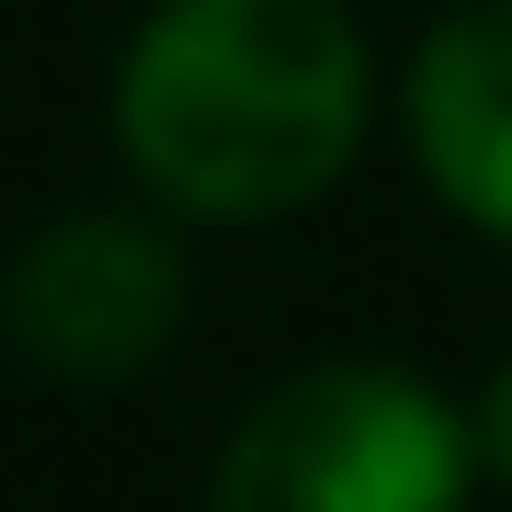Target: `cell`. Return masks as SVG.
<instances>
[{"mask_svg":"<svg viewBox=\"0 0 512 512\" xmlns=\"http://www.w3.org/2000/svg\"><path fill=\"white\" fill-rule=\"evenodd\" d=\"M478 433L399 365H308L228 433L217 512H467Z\"/></svg>","mask_w":512,"mask_h":512,"instance_id":"2","label":"cell"},{"mask_svg":"<svg viewBox=\"0 0 512 512\" xmlns=\"http://www.w3.org/2000/svg\"><path fill=\"white\" fill-rule=\"evenodd\" d=\"M478 456H490V467L512 478V365L490 376V399H478Z\"/></svg>","mask_w":512,"mask_h":512,"instance_id":"5","label":"cell"},{"mask_svg":"<svg viewBox=\"0 0 512 512\" xmlns=\"http://www.w3.org/2000/svg\"><path fill=\"white\" fill-rule=\"evenodd\" d=\"M0 319L46 376H137L183 330V251L148 217H46L0 274Z\"/></svg>","mask_w":512,"mask_h":512,"instance_id":"3","label":"cell"},{"mask_svg":"<svg viewBox=\"0 0 512 512\" xmlns=\"http://www.w3.org/2000/svg\"><path fill=\"white\" fill-rule=\"evenodd\" d=\"M410 148L433 194L512 251V0L444 23L410 57Z\"/></svg>","mask_w":512,"mask_h":512,"instance_id":"4","label":"cell"},{"mask_svg":"<svg viewBox=\"0 0 512 512\" xmlns=\"http://www.w3.org/2000/svg\"><path fill=\"white\" fill-rule=\"evenodd\" d=\"M114 137L171 217H296L365 148V35L342 0H160L114 80Z\"/></svg>","mask_w":512,"mask_h":512,"instance_id":"1","label":"cell"}]
</instances>
